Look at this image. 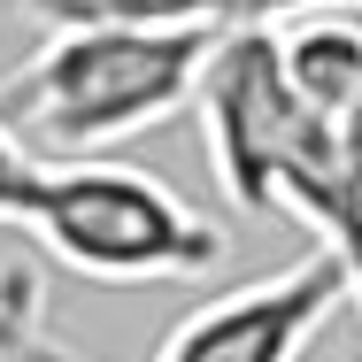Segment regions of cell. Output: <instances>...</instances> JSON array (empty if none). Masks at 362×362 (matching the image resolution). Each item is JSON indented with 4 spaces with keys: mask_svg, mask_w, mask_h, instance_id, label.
<instances>
[{
    "mask_svg": "<svg viewBox=\"0 0 362 362\" xmlns=\"http://www.w3.org/2000/svg\"><path fill=\"white\" fill-rule=\"evenodd\" d=\"M0 223L31 231L62 270L100 286H185L223 262V231L170 177L108 154H85V162L31 154L0 201Z\"/></svg>",
    "mask_w": 362,
    "mask_h": 362,
    "instance_id": "obj_3",
    "label": "cell"
},
{
    "mask_svg": "<svg viewBox=\"0 0 362 362\" xmlns=\"http://www.w3.org/2000/svg\"><path fill=\"white\" fill-rule=\"evenodd\" d=\"M201 132L223 193L247 216L286 209L316 231V247L347 270L362 308V170L347 162L339 132L293 93L278 62V31H231L201 85Z\"/></svg>",
    "mask_w": 362,
    "mask_h": 362,
    "instance_id": "obj_1",
    "label": "cell"
},
{
    "mask_svg": "<svg viewBox=\"0 0 362 362\" xmlns=\"http://www.w3.org/2000/svg\"><path fill=\"white\" fill-rule=\"evenodd\" d=\"M223 39L231 31L209 23H54V39L0 85V124L47 162H85L193 108Z\"/></svg>",
    "mask_w": 362,
    "mask_h": 362,
    "instance_id": "obj_2",
    "label": "cell"
},
{
    "mask_svg": "<svg viewBox=\"0 0 362 362\" xmlns=\"http://www.w3.org/2000/svg\"><path fill=\"white\" fill-rule=\"evenodd\" d=\"M332 132H339V146H347V162L362 170V85H355V100L339 108V124H332Z\"/></svg>",
    "mask_w": 362,
    "mask_h": 362,
    "instance_id": "obj_5",
    "label": "cell"
},
{
    "mask_svg": "<svg viewBox=\"0 0 362 362\" xmlns=\"http://www.w3.org/2000/svg\"><path fill=\"white\" fill-rule=\"evenodd\" d=\"M278 62H286L293 93L324 124H339V108L355 100V85H362V16H339V8L293 16L278 31Z\"/></svg>",
    "mask_w": 362,
    "mask_h": 362,
    "instance_id": "obj_4",
    "label": "cell"
}]
</instances>
